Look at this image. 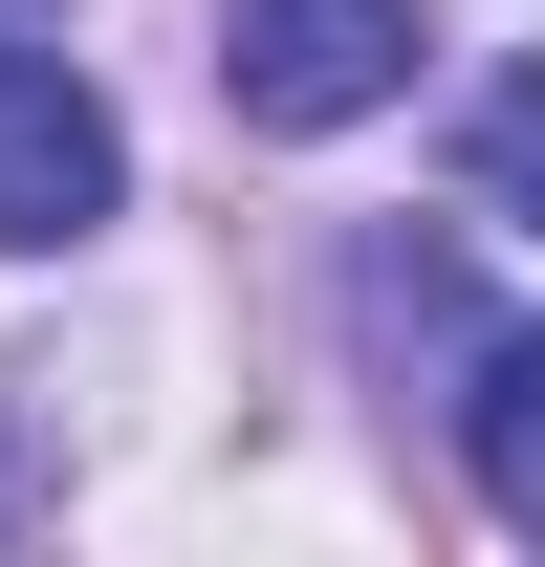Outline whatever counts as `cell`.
<instances>
[{"label": "cell", "mask_w": 545, "mask_h": 567, "mask_svg": "<svg viewBox=\"0 0 545 567\" xmlns=\"http://www.w3.org/2000/svg\"><path fill=\"white\" fill-rule=\"evenodd\" d=\"M480 218H524V240H545V66L480 87Z\"/></svg>", "instance_id": "277c9868"}, {"label": "cell", "mask_w": 545, "mask_h": 567, "mask_svg": "<svg viewBox=\"0 0 545 567\" xmlns=\"http://www.w3.org/2000/svg\"><path fill=\"white\" fill-rule=\"evenodd\" d=\"M110 197H132V132H110V87H88L66 44H22V22H0V262L88 240Z\"/></svg>", "instance_id": "6da1fadb"}, {"label": "cell", "mask_w": 545, "mask_h": 567, "mask_svg": "<svg viewBox=\"0 0 545 567\" xmlns=\"http://www.w3.org/2000/svg\"><path fill=\"white\" fill-rule=\"evenodd\" d=\"M459 458H480V502L545 546V328H502L480 350V393H459Z\"/></svg>", "instance_id": "3957f363"}, {"label": "cell", "mask_w": 545, "mask_h": 567, "mask_svg": "<svg viewBox=\"0 0 545 567\" xmlns=\"http://www.w3.org/2000/svg\"><path fill=\"white\" fill-rule=\"evenodd\" d=\"M218 87H240V132H349L414 87V0H240Z\"/></svg>", "instance_id": "7a4b0ae2"}]
</instances>
